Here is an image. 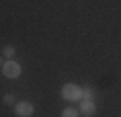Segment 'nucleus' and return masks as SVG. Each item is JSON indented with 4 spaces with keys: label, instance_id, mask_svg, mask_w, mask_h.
<instances>
[{
    "label": "nucleus",
    "instance_id": "nucleus-1",
    "mask_svg": "<svg viewBox=\"0 0 121 117\" xmlns=\"http://www.w3.org/2000/svg\"><path fill=\"white\" fill-rule=\"evenodd\" d=\"M60 98L66 101H80L82 100V88H78L76 84H63L60 88Z\"/></svg>",
    "mask_w": 121,
    "mask_h": 117
},
{
    "label": "nucleus",
    "instance_id": "nucleus-2",
    "mask_svg": "<svg viewBox=\"0 0 121 117\" xmlns=\"http://www.w3.org/2000/svg\"><path fill=\"white\" fill-rule=\"evenodd\" d=\"M2 74L6 78H18L22 74V66H20V62H16L14 59H8V61H4V65H2Z\"/></svg>",
    "mask_w": 121,
    "mask_h": 117
},
{
    "label": "nucleus",
    "instance_id": "nucleus-3",
    "mask_svg": "<svg viewBox=\"0 0 121 117\" xmlns=\"http://www.w3.org/2000/svg\"><path fill=\"white\" fill-rule=\"evenodd\" d=\"M14 111H16L18 117H31L35 113V107H33V104H29V101H18V104L14 105Z\"/></svg>",
    "mask_w": 121,
    "mask_h": 117
},
{
    "label": "nucleus",
    "instance_id": "nucleus-4",
    "mask_svg": "<svg viewBox=\"0 0 121 117\" xmlns=\"http://www.w3.org/2000/svg\"><path fill=\"white\" fill-rule=\"evenodd\" d=\"M78 111H80V115H84V117H94V115H96V105H94V101L80 100Z\"/></svg>",
    "mask_w": 121,
    "mask_h": 117
},
{
    "label": "nucleus",
    "instance_id": "nucleus-5",
    "mask_svg": "<svg viewBox=\"0 0 121 117\" xmlns=\"http://www.w3.org/2000/svg\"><path fill=\"white\" fill-rule=\"evenodd\" d=\"M96 98V90L92 88V86H86V88H82V100L86 101H94Z\"/></svg>",
    "mask_w": 121,
    "mask_h": 117
},
{
    "label": "nucleus",
    "instance_id": "nucleus-6",
    "mask_svg": "<svg viewBox=\"0 0 121 117\" xmlns=\"http://www.w3.org/2000/svg\"><path fill=\"white\" fill-rule=\"evenodd\" d=\"M14 55H16V47L14 45H6L2 49V57H6V59H14Z\"/></svg>",
    "mask_w": 121,
    "mask_h": 117
},
{
    "label": "nucleus",
    "instance_id": "nucleus-7",
    "mask_svg": "<svg viewBox=\"0 0 121 117\" xmlns=\"http://www.w3.org/2000/svg\"><path fill=\"white\" fill-rule=\"evenodd\" d=\"M63 117H80V111L76 107H65L63 109Z\"/></svg>",
    "mask_w": 121,
    "mask_h": 117
},
{
    "label": "nucleus",
    "instance_id": "nucleus-8",
    "mask_svg": "<svg viewBox=\"0 0 121 117\" xmlns=\"http://www.w3.org/2000/svg\"><path fill=\"white\" fill-rule=\"evenodd\" d=\"M4 104H6V105H14V104H16L14 94H6V96H4Z\"/></svg>",
    "mask_w": 121,
    "mask_h": 117
},
{
    "label": "nucleus",
    "instance_id": "nucleus-9",
    "mask_svg": "<svg viewBox=\"0 0 121 117\" xmlns=\"http://www.w3.org/2000/svg\"><path fill=\"white\" fill-rule=\"evenodd\" d=\"M2 65H4V62H2V57H0V68H2Z\"/></svg>",
    "mask_w": 121,
    "mask_h": 117
}]
</instances>
